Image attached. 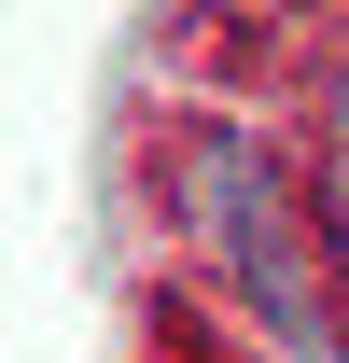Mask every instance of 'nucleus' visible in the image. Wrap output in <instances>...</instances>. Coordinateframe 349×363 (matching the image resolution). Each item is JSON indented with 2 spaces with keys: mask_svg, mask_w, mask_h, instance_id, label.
I'll list each match as a JSON object with an SVG mask.
<instances>
[{
  "mask_svg": "<svg viewBox=\"0 0 349 363\" xmlns=\"http://www.w3.org/2000/svg\"><path fill=\"white\" fill-rule=\"evenodd\" d=\"M196 224H210V252L238 266V294L279 321V350H336V321L307 294V252H294V224H279V182L252 168V140H196Z\"/></svg>",
  "mask_w": 349,
  "mask_h": 363,
  "instance_id": "1",
  "label": "nucleus"
}]
</instances>
